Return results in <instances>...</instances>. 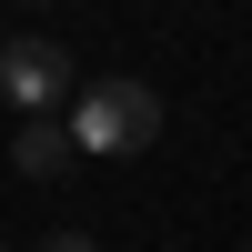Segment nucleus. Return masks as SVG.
Listing matches in <instances>:
<instances>
[{"instance_id":"1","label":"nucleus","mask_w":252,"mask_h":252,"mask_svg":"<svg viewBox=\"0 0 252 252\" xmlns=\"http://www.w3.org/2000/svg\"><path fill=\"white\" fill-rule=\"evenodd\" d=\"M61 131H71V152H152V141H161V91L131 81V71H121V81H91Z\"/></svg>"},{"instance_id":"2","label":"nucleus","mask_w":252,"mask_h":252,"mask_svg":"<svg viewBox=\"0 0 252 252\" xmlns=\"http://www.w3.org/2000/svg\"><path fill=\"white\" fill-rule=\"evenodd\" d=\"M0 91H10L20 111H51V101L71 91V51H61V40H10V51H0Z\"/></svg>"},{"instance_id":"5","label":"nucleus","mask_w":252,"mask_h":252,"mask_svg":"<svg viewBox=\"0 0 252 252\" xmlns=\"http://www.w3.org/2000/svg\"><path fill=\"white\" fill-rule=\"evenodd\" d=\"M0 252H10V242H0Z\"/></svg>"},{"instance_id":"4","label":"nucleus","mask_w":252,"mask_h":252,"mask_svg":"<svg viewBox=\"0 0 252 252\" xmlns=\"http://www.w3.org/2000/svg\"><path fill=\"white\" fill-rule=\"evenodd\" d=\"M40 252H91V242H81V232H51V242H40Z\"/></svg>"},{"instance_id":"3","label":"nucleus","mask_w":252,"mask_h":252,"mask_svg":"<svg viewBox=\"0 0 252 252\" xmlns=\"http://www.w3.org/2000/svg\"><path fill=\"white\" fill-rule=\"evenodd\" d=\"M10 161H20V172H31V182H61V172H71V131H61V121L51 111H31V121H20V141H10Z\"/></svg>"}]
</instances>
